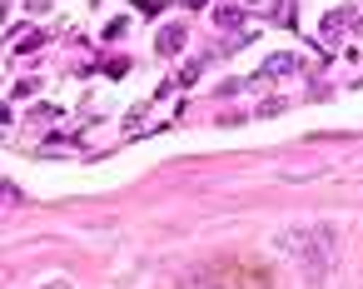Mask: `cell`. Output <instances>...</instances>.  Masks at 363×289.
Segmentation results:
<instances>
[{
  "label": "cell",
  "mask_w": 363,
  "mask_h": 289,
  "mask_svg": "<svg viewBox=\"0 0 363 289\" xmlns=\"http://www.w3.org/2000/svg\"><path fill=\"white\" fill-rule=\"evenodd\" d=\"M284 244H289V249L298 244V264H303V274H323V269H328V259H333V244H338V234H333L328 224H308V229L289 234Z\"/></svg>",
  "instance_id": "6da1fadb"
},
{
  "label": "cell",
  "mask_w": 363,
  "mask_h": 289,
  "mask_svg": "<svg viewBox=\"0 0 363 289\" xmlns=\"http://www.w3.org/2000/svg\"><path fill=\"white\" fill-rule=\"evenodd\" d=\"M184 36H189V26H164L160 31V55H174L184 45Z\"/></svg>",
  "instance_id": "7a4b0ae2"
},
{
  "label": "cell",
  "mask_w": 363,
  "mask_h": 289,
  "mask_svg": "<svg viewBox=\"0 0 363 289\" xmlns=\"http://www.w3.org/2000/svg\"><path fill=\"white\" fill-rule=\"evenodd\" d=\"M239 21H244V16H239L234 6H219V11H214V26H224V31H229V26H239Z\"/></svg>",
  "instance_id": "3957f363"
},
{
  "label": "cell",
  "mask_w": 363,
  "mask_h": 289,
  "mask_svg": "<svg viewBox=\"0 0 363 289\" xmlns=\"http://www.w3.org/2000/svg\"><path fill=\"white\" fill-rule=\"evenodd\" d=\"M343 21H348V16H343V11H333V16L323 21V40H338V31H343Z\"/></svg>",
  "instance_id": "277c9868"
},
{
  "label": "cell",
  "mask_w": 363,
  "mask_h": 289,
  "mask_svg": "<svg viewBox=\"0 0 363 289\" xmlns=\"http://www.w3.org/2000/svg\"><path fill=\"white\" fill-rule=\"evenodd\" d=\"M294 65H298V60H294V55H274V60H269V70H264V75H289V70H294Z\"/></svg>",
  "instance_id": "5b68a950"
},
{
  "label": "cell",
  "mask_w": 363,
  "mask_h": 289,
  "mask_svg": "<svg viewBox=\"0 0 363 289\" xmlns=\"http://www.w3.org/2000/svg\"><path fill=\"white\" fill-rule=\"evenodd\" d=\"M30 11H50V0H30Z\"/></svg>",
  "instance_id": "8992f818"
},
{
  "label": "cell",
  "mask_w": 363,
  "mask_h": 289,
  "mask_svg": "<svg viewBox=\"0 0 363 289\" xmlns=\"http://www.w3.org/2000/svg\"><path fill=\"white\" fill-rule=\"evenodd\" d=\"M189 6H204V0H189Z\"/></svg>",
  "instance_id": "52a82bcc"
},
{
  "label": "cell",
  "mask_w": 363,
  "mask_h": 289,
  "mask_svg": "<svg viewBox=\"0 0 363 289\" xmlns=\"http://www.w3.org/2000/svg\"><path fill=\"white\" fill-rule=\"evenodd\" d=\"M95 6H100V0H95Z\"/></svg>",
  "instance_id": "ba28073f"
}]
</instances>
